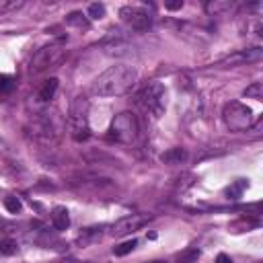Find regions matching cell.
<instances>
[{
	"label": "cell",
	"mask_w": 263,
	"mask_h": 263,
	"mask_svg": "<svg viewBox=\"0 0 263 263\" xmlns=\"http://www.w3.org/2000/svg\"><path fill=\"white\" fill-rule=\"evenodd\" d=\"M138 80L136 68L130 64H115L99 74L93 82V95L97 97H121L134 89Z\"/></svg>",
	"instance_id": "obj_1"
},
{
	"label": "cell",
	"mask_w": 263,
	"mask_h": 263,
	"mask_svg": "<svg viewBox=\"0 0 263 263\" xmlns=\"http://www.w3.org/2000/svg\"><path fill=\"white\" fill-rule=\"evenodd\" d=\"M224 121L233 132H245L253 126L255 121V113L251 107L243 105L239 101H233L224 107Z\"/></svg>",
	"instance_id": "obj_3"
},
{
	"label": "cell",
	"mask_w": 263,
	"mask_h": 263,
	"mask_svg": "<svg viewBox=\"0 0 263 263\" xmlns=\"http://www.w3.org/2000/svg\"><path fill=\"white\" fill-rule=\"evenodd\" d=\"M111 138L117 140V142H124V144H130L138 138L140 134V126H138V119L134 113L130 111H124L119 113L113 121H111Z\"/></svg>",
	"instance_id": "obj_4"
},
{
	"label": "cell",
	"mask_w": 263,
	"mask_h": 263,
	"mask_svg": "<svg viewBox=\"0 0 263 263\" xmlns=\"http://www.w3.org/2000/svg\"><path fill=\"white\" fill-rule=\"evenodd\" d=\"M247 181H245V179H237L233 185H229V187H226V191H224V194L226 196H229V200H239L241 196H243V191L245 189H247Z\"/></svg>",
	"instance_id": "obj_11"
},
{
	"label": "cell",
	"mask_w": 263,
	"mask_h": 263,
	"mask_svg": "<svg viewBox=\"0 0 263 263\" xmlns=\"http://www.w3.org/2000/svg\"><path fill=\"white\" fill-rule=\"evenodd\" d=\"M95 239H101V231H99V229H86V231L78 237V243L86 245L89 241H95Z\"/></svg>",
	"instance_id": "obj_17"
},
{
	"label": "cell",
	"mask_w": 263,
	"mask_h": 263,
	"mask_svg": "<svg viewBox=\"0 0 263 263\" xmlns=\"http://www.w3.org/2000/svg\"><path fill=\"white\" fill-rule=\"evenodd\" d=\"M245 97H247V99H255V101H261V99H263V84H261V82H253L251 86H247V91H245Z\"/></svg>",
	"instance_id": "obj_14"
},
{
	"label": "cell",
	"mask_w": 263,
	"mask_h": 263,
	"mask_svg": "<svg viewBox=\"0 0 263 263\" xmlns=\"http://www.w3.org/2000/svg\"><path fill=\"white\" fill-rule=\"evenodd\" d=\"M86 14H89L93 21H99V19H103V16H105V6L101 2H95V4L89 6V12H86Z\"/></svg>",
	"instance_id": "obj_16"
},
{
	"label": "cell",
	"mask_w": 263,
	"mask_h": 263,
	"mask_svg": "<svg viewBox=\"0 0 263 263\" xmlns=\"http://www.w3.org/2000/svg\"><path fill=\"white\" fill-rule=\"evenodd\" d=\"M16 243L12 241V239H2L0 241V255H6V257H10V255H14L16 253Z\"/></svg>",
	"instance_id": "obj_15"
},
{
	"label": "cell",
	"mask_w": 263,
	"mask_h": 263,
	"mask_svg": "<svg viewBox=\"0 0 263 263\" xmlns=\"http://www.w3.org/2000/svg\"><path fill=\"white\" fill-rule=\"evenodd\" d=\"M119 16H121V21L126 25H130L134 31H146L152 25L148 10L140 8V6H121Z\"/></svg>",
	"instance_id": "obj_5"
},
{
	"label": "cell",
	"mask_w": 263,
	"mask_h": 263,
	"mask_svg": "<svg viewBox=\"0 0 263 263\" xmlns=\"http://www.w3.org/2000/svg\"><path fill=\"white\" fill-rule=\"evenodd\" d=\"M60 56H62V47L60 45H47V47H43V49L37 51V56L33 58L31 68L35 70V72H39V70L47 68L49 64H54Z\"/></svg>",
	"instance_id": "obj_7"
},
{
	"label": "cell",
	"mask_w": 263,
	"mask_h": 263,
	"mask_svg": "<svg viewBox=\"0 0 263 263\" xmlns=\"http://www.w3.org/2000/svg\"><path fill=\"white\" fill-rule=\"evenodd\" d=\"M51 222H54V229L56 231H66L70 226V216H68V210L64 206H56L51 210Z\"/></svg>",
	"instance_id": "obj_8"
},
{
	"label": "cell",
	"mask_w": 263,
	"mask_h": 263,
	"mask_svg": "<svg viewBox=\"0 0 263 263\" xmlns=\"http://www.w3.org/2000/svg\"><path fill=\"white\" fill-rule=\"evenodd\" d=\"M165 8H167V10H179V8H183V0H175V2H167V4H165Z\"/></svg>",
	"instance_id": "obj_22"
},
{
	"label": "cell",
	"mask_w": 263,
	"mask_h": 263,
	"mask_svg": "<svg viewBox=\"0 0 263 263\" xmlns=\"http://www.w3.org/2000/svg\"><path fill=\"white\" fill-rule=\"evenodd\" d=\"M152 263H167V261H152Z\"/></svg>",
	"instance_id": "obj_24"
},
{
	"label": "cell",
	"mask_w": 263,
	"mask_h": 263,
	"mask_svg": "<svg viewBox=\"0 0 263 263\" xmlns=\"http://www.w3.org/2000/svg\"><path fill=\"white\" fill-rule=\"evenodd\" d=\"M136 245H138V241H136V239H128V241H124L121 245H117V247L113 249V253H115L117 257H124V255L132 253V251L136 249Z\"/></svg>",
	"instance_id": "obj_12"
},
{
	"label": "cell",
	"mask_w": 263,
	"mask_h": 263,
	"mask_svg": "<svg viewBox=\"0 0 263 263\" xmlns=\"http://www.w3.org/2000/svg\"><path fill=\"white\" fill-rule=\"evenodd\" d=\"M163 163H167V165H179L181 161H185L187 159V152L183 150V148H171V150H167L163 156Z\"/></svg>",
	"instance_id": "obj_10"
},
{
	"label": "cell",
	"mask_w": 263,
	"mask_h": 263,
	"mask_svg": "<svg viewBox=\"0 0 263 263\" xmlns=\"http://www.w3.org/2000/svg\"><path fill=\"white\" fill-rule=\"evenodd\" d=\"M200 259V251L198 249H187L179 255V263H196Z\"/></svg>",
	"instance_id": "obj_18"
},
{
	"label": "cell",
	"mask_w": 263,
	"mask_h": 263,
	"mask_svg": "<svg viewBox=\"0 0 263 263\" xmlns=\"http://www.w3.org/2000/svg\"><path fill=\"white\" fill-rule=\"evenodd\" d=\"M23 2H16V0H10V2H6V0H0V14H4L8 10H14V8H21Z\"/></svg>",
	"instance_id": "obj_21"
},
{
	"label": "cell",
	"mask_w": 263,
	"mask_h": 263,
	"mask_svg": "<svg viewBox=\"0 0 263 263\" xmlns=\"http://www.w3.org/2000/svg\"><path fill=\"white\" fill-rule=\"evenodd\" d=\"M216 263H233V261H231V257H229V255H224V253H220V255L216 257Z\"/></svg>",
	"instance_id": "obj_23"
},
{
	"label": "cell",
	"mask_w": 263,
	"mask_h": 263,
	"mask_svg": "<svg viewBox=\"0 0 263 263\" xmlns=\"http://www.w3.org/2000/svg\"><path fill=\"white\" fill-rule=\"evenodd\" d=\"M144 224H148V216L132 214V216H126V218H121L119 222H115L111 233H113L115 237H126V235H132V233L140 231Z\"/></svg>",
	"instance_id": "obj_6"
},
{
	"label": "cell",
	"mask_w": 263,
	"mask_h": 263,
	"mask_svg": "<svg viewBox=\"0 0 263 263\" xmlns=\"http://www.w3.org/2000/svg\"><path fill=\"white\" fill-rule=\"evenodd\" d=\"M66 23L72 25V27H78V29H86V27H89V21L84 19L82 12H72V14H68V16H66Z\"/></svg>",
	"instance_id": "obj_13"
},
{
	"label": "cell",
	"mask_w": 263,
	"mask_h": 263,
	"mask_svg": "<svg viewBox=\"0 0 263 263\" xmlns=\"http://www.w3.org/2000/svg\"><path fill=\"white\" fill-rule=\"evenodd\" d=\"M56 91H58V78H47L43 82V86L39 89V101L41 103L51 101V99H54V95H56Z\"/></svg>",
	"instance_id": "obj_9"
},
{
	"label": "cell",
	"mask_w": 263,
	"mask_h": 263,
	"mask_svg": "<svg viewBox=\"0 0 263 263\" xmlns=\"http://www.w3.org/2000/svg\"><path fill=\"white\" fill-rule=\"evenodd\" d=\"M138 103L142 105V109L148 111L154 119L163 117L165 109H167V89H165V84H161L159 80L148 82L142 89V93L138 95Z\"/></svg>",
	"instance_id": "obj_2"
},
{
	"label": "cell",
	"mask_w": 263,
	"mask_h": 263,
	"mask_svg": "<svg viewBox=\"0 0 263 263\" xmlns=\"http://www.w3.org/2000/svg\"><path fill=\"white\" fill-rule=\"evenodd\" d=\"M4 208L8 210V212H10V214H19L23 206H21V202H19V198H12V196H10V198H6V200H4Z\"/></svg>",
	"instance_id": "obj_19"
},
{
	"label": "cell",
	"mask_w": 263,
	"mask_h": 263,
	"mask_svg": "<svg viewBox=\"0 0 263 263\" xmlns=\"http://www.w3.org/2000/svg\"><path fill=\"white\" fill-rule=\"evenodd\" d=\"M14 86V78L8 74H0V93H8Z\"/></svg>",
	"instance_id": "obj_20"
}]
</instances>
